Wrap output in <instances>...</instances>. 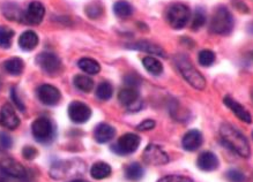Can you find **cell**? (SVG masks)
<instances>
[{
    "label": "cell",
    "instance_id": "obj_20",
    "mask_svg": "<svg viewBox=\"0 0 253 182\" xmlns=\"http://www.w3.org/2000/svg\"><path fill=\"white\" fill-rule=\"evenodd\" d=\"M39 44V36L33 30H27L19 37V46L23 51H32Z\"/></svg>",
    "mask_w": 253,
    "mask_h": 182
},
{
    "label": "cell",
    "instance_id": "obj_29",
    "mask_svg": "<svg viewBox=\"0 0 253 182\" xmlns=\"http://www.w3.org/2000/svg\"><path fill=\"white\" fill-rule=\"evenodd\" d=\"M114 94V88L109 82H102L96 89V97L100 101H109Z\"/></svg>",
    "mask_w": 253,
    "mask_h": 182
},
{
    "label": "cell",
    "instance_id": "obj_3",
    "mask_svg": "<svg viewBox=\"0 0 253 182\" xmlns=\"http://www.w3.org/2000/svg\"><path fill=\"white\" fill-rule=\"evenodd\" d=\"M211 32L216 35L227 36L234 29V18L227 7L221 6L215 11L211 21Z\"/></svg>",
    "mask_w": 253,
    "mask_h": 182
},
{
    "label": "cell",
    "instance_id": "obj_42",
    "mask_svg": "<svg viewBox=\"0 0 253 182\" xmlns=\"http://www.w3.org/2000/svg\"><path fill=\"white\" fill-rule=\"evenodd\" d=\"M71 182H84V181H82V180H73V181H71Z\"/></svg>",
    "mask_w": 253,
    "mask_h": 182
},
{
    "label": "cell",
    "instance_id": "obj_25",
    "mask_svg": "<svg viewBox=\"0 0 253 182\" xmlns=\"http://www.w3.org/2000/svg\"><path fill=\"white\" fill-rule=\"evenodd\" d=\"M73 83L78 90L84 92H90L94 89L93 78H90L89 76L84 74H79L77 76H74Z\"/></svg>",
    "mask_w": 253,
    "mask_h": 182
},
{
    "label": "cell",
    "instance_id": "obj_23",
    "mask_svg": "<svg viewBox=\"0 0 253 182\" xmlns=\"http://www.w3.org/2000/svg\"><path fill=\"white\" fill-rule=\"evenodd\" d=\"M142 65L143 67H145V70L150 73L152 75H161L163 72V65L161 61L157 59V58H154V57H145L142 59Z\"/></svg>",
    "mask_w": 253,
    "mask_h": 182
},
{
    "label": "cell",
    "instance_id": "obj_38",
    "mask_svg": "<svg viewBox=\"0 0 253 182\" xmlns=\"http://www.w3.org/2000/svg\"><path fill=\"white\" fill-rule=\"evenodd\" d=\"M11 98H12V101L14 102V104L16 105V108H18L20 111H22V112L25 111L26 106L23 105L22 101H21V99H20L18 94H16V89L15 88H12V90H11Z\"/></svg>",
    "mask_w": 253,
    "mask_h": 182
},
{
    "label": "cell",
    "instance_id": "obj_9",
    "mask_svg": "<svg viewBox=\"0 0 253 182\" xmlns=\"http://www.w3.org/2000/svg\"><path fill=\"white\" fill-rule=\"evenodd\" d=\"M118 101L123 106L128 109V111H140L141 102L139 101V91L136 88L125 87L118 94Z\"/></svg>",
    "mask_w": 253,
    "mask_h": 182
},
{
    "label": "cell",
    "instance_id": "obj_32",
    "mask_svg": "<svg viewBox=\"0 0 253 182\" xmlns=\"http://www.w3.org/2000/svg\"><path fill=\"white\" fill-rule=\"evenodd\" d=\"M205 23H206V13H205L204 9H201L200 7L197 8L193 16L192 30H199L205 26Z\"/></svg>",
    "mask_w": 253,
    "mask_h": 182
},
{
    "label": "cell",
    "instance_id": "obj_5",
    "mask_svg": "<svg viewBox=\"0 0 253 182\" xmlns=\"http://www.w3.org/2000/svg\"><path fill=\"white\" fill-rule=\"evenodd\" d=\"M32 132L35 140L40 143H49L54 135L52 122L45 116H41L33 122Z\"/></svg>",
    "mask_w": 253,
    "mask_h": 182
},
{
    "label": "cell",
    "instance_id": "obj_35",
    "mask_svg": "<svg viewBox=\"0 0 253 182\" xmlns=\"http://www.w3.org/2000/svg\"><path fill=\"white\" fill-rule=\"evenodd\" d=\"M227 179L229 182H246V177L238 170L228 171Z\"/></svg>",
    "mask_w": 253,
    "mask_h": 182
},
{
    "label": "cell",
    "instance_id": "obj_22",
    "mask_svg": "<svg viewBox=\"0 0 253 182\" xmlns=\"http://www.w3.org/2000/svg\"><path fill=\"white\" fill-rule=\"evenodd\" d=\"M78 66L84 73L88 75H96L101 71L100 64L95 59H91V58H82V59L79 60Z\"/></svg>",
    "mask_w": 253,
    "mask_h": 182
},
{
    "label": "cell",
    "instance_id": "obj_6",
    "mask_svg": "<svg viewBox=\"0 0 253 182\" xmlns=\"http://www.w3.org/2000/svg\"><path fill=\"white\" fill-rule=\"evenodd\" d=\"M0 171L8 177L15 179H25L28 175L23 165L2 152H0Z\"/></svg>",
    "mask_w": 253,
    "mask_h": 182
},
{
    "label": "cell",
    "instance_id": "obj_14",
    "mask_svg": "<svg viewBox=\"0 0 253 182\" xmlns=\"http://www.w3.org/2000/svg\"><path fill=\"white\" fill-rule=\"evenodd\" d=\"M0 125L9 130H14L19 127L20 119L16 115L14 109L12 108L11 104H5L1 108V111H0Z\"/></svg>",
    "mask_w": 253,
    "mask_h": 182
},
{
    "label": "cell",
    "instance_id": "obj_13",
    "mask_svg": "<svg viewBox=\"0 0 253 182\" xmlns=\"http://www.w3.org/2000/svg\"><path fill=\"white\" fill-rule=\"evenodd\" d=\"M37 97L43 104L53 106L59 103L61 95L56 87L50 84H42L37 89Z\"/></svg>",
    "mask_w": 253,
    "mask_h": 182
},
{
    "label": "cell",
    "instance_id": "obj_34",
    "mask_svg": "<svg viewBox=\"0 0 253 182\" xmlns=\"http://www.w3.org/2000/svg\"><path fill=\"white\" fill-rule=\"evenodd\" d=\"M124 83L125 87L129 88H138L141 84V78L134 73H128L124 76Z\"/></svg>",
    "mask_w": 253,
    "mask_h": 182
},
{
    "label": "cell",
    "instance_id": "obj_17",
    "mask_svg": "<svg viewBox=\"0 0 253 182\" xmlns=\"http://www.w3.org/2000/svg\"><path fill=\"white\" fill-rule=\"evenodd\" d=\"M197 165L201 171L213 172L218 167V159L213 152L205 151V152H203L198 157Z\"/></svg>",
    "mask_w": 253,
    "mask_h": 182
},
{
    "label": "cell",
    "instance_id": "obj_8",
    "mask_svg": "<svg viewBox=\"0 0 253 182\" xmlns=\"http://www.w3.org/2000/svg\"><path fill=\"white\" fill-rule=\"evenodd\" d=\"M36 63L42 68L44 73L56 75L61 71V61L57 54L51 52L40 53L36 58Z\"/></svg>",
    "mask_w": 253,
    "mask_h": 182
},
{
    "label": "cell",
    "instance_id": "obj_18",
    "mask_svg": "<svg viewBox=\"0 0 253 182\" xmlns=\"http://www.w3.org/2000/svg\"><path fill=\"white\" fill-rule=\"evenodd\" d=\"M116 135V130L112 126L108 123H100L94 130V137L98 143H108L114 139Z\"/></svg>",
    "mask_w": 253,
    "mask_h": 182
},
{
    "label": "cell",
    "instance_id": "obj_41",
    "mask_svg": "<svg viewBox=\"0 0 253 182\" xmlns=\"http://www.w3.org/2000/svg\"><path fill=\"white\" fill-rule=\"evenodd\" d=\"M249 57H250V58H251V59L253 60V51H251V52H250V53H249Z\"/></svg>",
    "mask_w": 253,
    "mask_h": 182
},
{
    "label": "cell",
    "instance_id": "obj_11",
    "mask_svg": "<svg viewBox=\"0 0 253 182\" xmlns=\"http://www.w3.org/2000/svg\"><path fill=\"white\" fill-rule=\"evenodd\" d=\"M68 116L75 123H84L90 119L91 109L82 102H72L68 106Z\"/></svg>",
    "mask_w": 253,
    "mask_h": 182
},
{
    "label": "cell",
    "instance_id": "obj_4",
    "mask_svg": "<svg viewBox=\"0 0 253 182\" xmlns=\"http://www.w3.org/2000/svg\"><path fill=\"white\" fill-rule=\"evenodd\" d=\"M191 19V11L184 4H173L168 8L167 20L173 29H183Z\"/></svg>",
    "mask_w": 253,
    "mask_h": 182
},
{
    "label": "cell",
    "instance_id": "obj_1",
    "mask_svg": "<svg viewBox=\"0 0 253 182\" xmlns=\"http://www.w3.org/2000/svg\"><path fill=\"white\" fill-rule=\"evenodd\" d=\"M220 136L222 143L228 149L234 151L236 154L243 158H248L251 154L250 144L246 137L234 126L223 123L220 128Z\"/></svg>",
    "mask_w": 253,
    "mask_h": 182
},
{
    "label": "cell",
    "instance_id": "obj_44",
    "mask_svg": "<svg viewBox=\"0 0 253 182\" xmlns=\"http://www.w3.org/2000/svg\"><path fill=\"white\" fill-rule=\"evenodd\" d=\"M0 85H1V84H0Z\"/></svg>",
    "mask_w": 253,
    "mask_h": 182
},
{
    "label": "cell",
    "instance_id": "obj_39",
    "mask_svg": "<svg viewBox=\"0 0 253 182\" xmlns=\"http://www.w3.org/2000/svg\"><path fill=\"white\" fill-rule=\"evenodd\" d=\"M22 156L28 160H33L37 156V150L34 146H25L22 150Z\"/></svg>",
    "mask_w": 253,
    "mask_h": 182
},
{
    "label": "cell",
    "instance_id": "obj_10",
    "mask_svg": "<svg viewBox=\"0 0 253 182\" xmlns=\"http://www.w3.org/2000/svg\"><path fill=\"white\" fill-rule=\"evenodd\" d=\"M143 160L146 164L154 165V166H161V165L167 164L169 161V157L159 146L155 144H149L143 151L142 154Z\"/></svg>",
    "mask_w": 253,
    "mask_h": 182
},
{
    "label": "cell",
    "instance_id": "obj_7",
    "mask_svg": "<svg viewBox=\"0 0 253 182\" xmlns=\"http://www.w3.org/2000/svg\"><path fill=\"white\" fill-rule=\"evenodd\" d=\"M139 144L140 137L136 134L127 133L119 137L117 143L111 146V150L121 156H126V154L134 152L139 147Z\"/></svg>",
    "mask_w": 253,
    "mask_h": 182
},
{
    "label": "cell",
    "instance_id": "obj_40",
    "mask_svg": "<svg viewBox=\"0 0 253 182\" xmlns=\"http://www.w3.org/2000/svg\"><path fill=\"white\" fill-rule=\"evenodd\" d=\"M0 144L4 147H11L13 144L11 136H8L6 133H0Z\"/></svg>",
    "mask_w": 253,
    "mask_h": 182
},
{
    "label": "cell",
    "instance_id": "obj_30",
    "mask_svg": "<svg viewBox=\"0 0 253 182\" xmlns=\"http://www.w3.org/2000/svg\"><path fill=\"white\" fill-rule=\"evenodd\" d=\"M2 13L8 20H21L22 18V13L20 12L19 6L12 4V2H7L2 7Z\"/></svg>",
    "mask_w": 253,
    "mask_h": 182
},
{
    "label": "cell",
    "instance_id": "obj_21",
    "mask_svg": "<svg viewBox=\"0 0 253 182\" xmlns=\"http://www.w3.org/2000/svg\"><path fill=\"white\" fill-rule=\"evenodd\" d=\"M111 174L110 165L104 163V161H98L95 163L90 168V175L95 180H103Z\"/></svg>",
    "mask_w": 253,
    "mask_h": 182
},
{
    "label": "cell",
    "instance_id": "obj_36",
    "mask_svg": "<svg viewBox=\"0 0 253 182\" xmlns=\"http://www.w3.org/2000/svg\"><path fill=\"white\" fill-rule=\"evenodd\" d=\"M157 182H193V180L183 175H168V177L161 178Z\"/></svg>",
    "mask_w": 253,
    "mask_h": 182
},
{
    "label": "cell",
    "instance_id": "obj_19",
    "mask_svg": "<svg viewBox=\"0 0 253 182\" xmlns=\"http://www.w3.org/2000/svg\"><path fill=\"white\" fill-rule=\"evenodd\" d=\"M128 47L129 49L142 51V52H146L149 54H157V56L160 57H166V52H164L159 45H156V44L154 43H150L148 40H139V42L136 43L129 44Z\"/></svg>",
    "mask_w": 253,
    "mask_h": 182
},
{
    "label": "cell",
    "instance_id": "obj_16",
    "mask_svg": "<svg viewBox=\"0 0 253 182\" xmlns=\"http://www.w3.org/2000/svg\"><path fill=\"white\" fill-rule=\"evenodd\" d=\"M204 142L203 134L198 129L189 130L182 140V146L187 151H196L201 146Z\"/></svg>",
    "mask_w": 253,
    "mask_h": 182
},
{
    "label": "cell",
    "instance_id": "obj_24",
    "mask_svg": "<svg viewBox=\"0 0 253 182\" xmlns=\"http://www.w3.org/2000/svg\"><path fill=\"white\" fill-rule=\"evenodd\" d=\"M114 13L119 19H127L133 14V6L126 0H118L114 5Z\"/></svg>",
    "mask_w": 253,
    "mask_h": 182
},
{
    "label": "cell",
    "instance_id": "obj_37",
    "mask_svg": "<svg viewBox=\"0 0 253 182\" xmlns=\"http://www.w3.org/2000/svg\"><path fill=\"white\" fill-rule=\"evenodd\" d=\"M155 121L154 120L147 119L145 121H142L140 125L136 127V129L140 130V132H147V130H152L153 128H155Z\"/></svg>",
    "mask_w": 253,
    "mask_h": 182
},
{
    "label": "cell",
    "instance_id": "obj_27",
    "mask_svg": "<svg viewBox=\"0 0 253 182\" xmlns=\"http://www.w3.org/2000/svg\"><path fill=\"white\" fill-rule=\"evenodd\" d=\"M4 67L5 71L7 72L8 74L18 76V75L22 74L23 68H25V64H23L22 59H20V58H11V59L7 60L4 64Z\"/></svg>",
    "mask_w": 253,
    "mask_h": 182
},
{
    "label": "cell",
    "instance_id": "obj_26",
    "mask_svg": "<svg viewBox=\"0 0 253 182\" xmlns=\"http://www.w3.org/2000/svg\"><path fill=\"white\" fill-rule=\"evenodd\" d=\"M143 174H145V171H143L141 165L138 163H132L125 168V177L129 181H140L142 179Z\"/></svg>",
    "mask_w": 253,
    "mask_h": 182
},
{
    "label": "cell",
    "instance_id": "obj_31",
    "mask_svg": "<svg viewBox=\"0 0 253 182\" xmlns=\"http://www.w3.org/2000/svg\"><path fill=\"white\" fill-rule=\"evenodd\" d=\"M198 61L201 66L210 67L215 61V53L211 50H203L198 56Z\"/></svg>",
    "mask_w": 253,
    "mask_h": 182
},
{
    "label": "cell",
    "instance_id": "obj_33",
    "mask_svg": "<svg viewBox=\"0 0 253 182\" xmlns=\"http://www.w3.org/2000/svg\"><path fill=\"white\" fill-rule=\"evenodd\" d=\"M102 13H103V7H102L100 2H91L86 7V14L90 19H97Z\"/></svg>",
    "mask_w": 253,
    "mask_h": 182
},
{
    "label": "cell",
    "instance_id": "obj_43",
    "mask_svg": "<svg viewBox=\"0 0 253 182\" xmlns=\"http://www.w3.org/2000/svg\"><path fill=\"white\" fill-rule=\"evenodd\" d=\"M252 140H253V132H252Z\"/></svg>",
    "mask_w": 253,
    "mask_h": 182
},
{
    "label": "cell",
    "instance_id": "obj_28",
    "mask_svg": "<svg viewBox=\"0 0 253 182\" xmlns=\"http://www.w3.org/2000/svg\"><path fill=\"white\" fill-rule=\"evenodd\" d=\"M14 37V32L6 26H0V47L9 49L12 45V39Z\"/></svg>",
    "mask_w": 253,
    "mask_h": 182
},
{
    "label": "cell",
    "instance_id": "obj_2",
    "mask_svg": "<svg viewBox=\"0 0 253 182\" xmlns=\"http://www.w3.org/2000/svg\"><path fill=\"white\" fill-rule=\"evenodd\" d=\"M176 65L178 67L180 74L183 75V77L185 78L187 83L192 85L193 88L198 89V90H203L206 87V80L205 77L199 73V71H197L193 67L192 63H191L189 58L183 54L176 57Z\"/></svg>",
    "mask_w": 253,
    "mask_h": 182
},
{
    "label": "cell",
    "instance_id": "obj_12",
    "mask_svg": "<svg viewBox=\"0 0 253 182\" xmlns=\"http://www.w3.org/2000/svg\"><path fill=\"white\" fill-rule=\"evenodd\" d=\"M44 14H45V8L43 4H41L40 1H33L22 13L21 21L28 25H40L43 21Z\"/></svg>",
    "mask_w": 253,
    "mask_h": 182
},
{
    "label": "cell",
    "instance_id": "obj_15",
    "mask_svg": "<svg viewBox=\"0 0 253 182\" xmlns=\"http://www.w3.org/2000/svg\"><path fill=\"white\" fill-rule=\"evenodd\" d=\"M224 105L228 109H231V112L237 116L239 120H242L245 123H251L252 122V116L250 114V112L246 109L242 104H239L237 101H235L234 98H231L230 96H225L223 99Z\"/></svg>",
    "mask_w": 253,
    "mask_h": 182
}]
</instances>
